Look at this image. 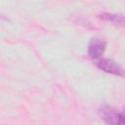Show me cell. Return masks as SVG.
Segmentation results:
<instances>
[{"mask_svg": "<svg viewBox=\"0 0 125 125\" xmlns=\"http://www.w3.org/2000/svg\"><path fill=\"white\" fill-rule=\"evenodd\" d=\"M99 115L106 125H125L123 111L110 105H102L99 108Z\"/></svg>", "mask_w": 125, "mask_h": 125, "instance_id": "6da1fadb", "label": "cell"}, {"mask_svg": "<svg viewBox=\"0 0 125 125\" xmlns=\"http://www.w3.org/2000/svg\"><path fill=\"white\" fill-rule=\"evenodd\" d=\"M95 63L97 65L98 68H100L101 70L109 73V74H113V75H117V76H124V70L123 67L118 64L116 62L110 60V59H105V58H100L98 60L95 61Z\"/></svg>", "mask_w": 125, "mask_h": 125, "instance_id": "7a4b0ae2", "label": "cell"}, {"mask_svg": "<svg viewBox=\"0 0 125 125\" xmlns=\"http://www.w3.org/2000/svg\"><path fill=\"white\" fill-rule=\"evenodd\" d=\"M105 46H106V43L104 39L98 38V37L92 38V40L90 41L89 46H88L89 57L95 61L100 59L105 50Z\"/></svg>", "mask_w": 125, "mask_h": 125, "instance_id": "3957f363", "label": "cell"}, {"mask_svg": "<svg viewBox=\"0 0 125 125\" xmlns=\"http://www.w3.org/2000/svg\"><path fill=\"white\" fill-rule=\"evenodd\" d=\"M99 18H101L104 21H110L114 24H123L124 22V18L121 14H108V13H104L99 16Z\"/></svg>", "mask_w": 125, "mask_h": 125, "instance_id": "277c9868", "label": "cell"}]
</instances>
